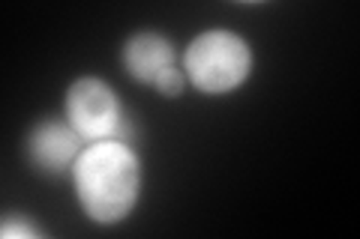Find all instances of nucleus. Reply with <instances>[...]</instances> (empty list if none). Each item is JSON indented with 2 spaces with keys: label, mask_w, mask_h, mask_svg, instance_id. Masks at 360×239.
<instances>
[{
  "label": "nucleus",
  "mask_w": 360,
  "mask_h": 239,
  "mask_svg": "<svg viewBox=\"0 0 360 239\" xmlns=\"http://www.w3.org/2000/svg\"><path fill=\"white\" fill-rule=\"evenodd\" d=\"M78 207L96 224H117L135 210L141 195V165L127 141L87 144L72 168Z\"/></svg>",
  "instance_id": "nucleus-1"
},
{
  "label": "nucleus",
  "mask_w": 360,
  "mask_h": 239,
  "mask_svg": "<svg viewBox=\"0 0 360 239\" xmlns=\"http://www.w3.org/2000/svg\"><path fill=\"white\" fill-rule=\"evenodd\" d=\"M184 75L205 96L234 93L252 75V48L231 30H205L186 45Z\"/></svg>",
  "instance_id": "nucleus-2"
},
{
  "label": "nucleus",
  "mask_w": 360,
  "mask_h": 239,
  "mask_svg": "<svg viewBox=\"0 0 360 239\" xmlns=\"http://www.w3.org/2000/svg\"><path fill=\"white\" fill-rule=\"evenodd\" d=\"M66 123L82 135L87 144L96 141H127L129 144V117L120 108L117 93L105 81H99L94 75L75 78L66 90L63 99Z\"/></svg>",
  "instance_id": "nucleus-3"
},
{
  "label": "nucleus",
  "mask_w": 360,
  "mask_h": 239,
  "mask_svg": "<svg viewBox=\"0 0 360 239\" xmlns=\"http://www.w3.org/2000/svg\"><path fill=\"white\" fill-rule=\"evenodd\" d=\"M87 141L66 120H42L33 126L27 138V156L37 170L49 177H60L72 170Z\"/></svg>",
  "instance_id": "nucleus-4"
},
{
  "label": "nucleus",
  "mask_w": 360,
  "mask_h": 239,
  "mask_svg": "<svg viewBox=\"0 0 360 239\" xmlns=\"http://www.w3.org/2000/svg\"><path fill=\"white\" fill-rule=\"evenodd\" d=\"M123 66H127V72L139 84L156 87L177 66L174 45L150 30L135 33V36L127 39V45H123Z\"/></svg>",
  "instance_id": "nucleus-5"
},
{
  "label": "nucleus",
  "mask_w": 360,
  "mask_h": 239,
  "mask_svg": "<svg viewBox=\"0 0 360 239\" xmlns=\"http://www.w3.org/2000/svg\"><path fill=\"white\" fill-rule=\"evenodd\" d=\"M0 236L4 239H39L42 231L33 221H27L25 215L13 212V215H6L4 219V224H0Z\"/></svg>",
  "instance_id": "nucleus-6"
}]
</instances>
